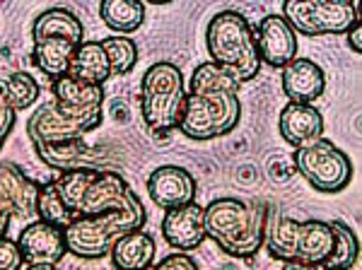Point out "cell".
I'll return each mask as SVG.
<instances>
[{
	"label": "cell",
	"mask_w": 362,
	"mask_h": 270,
	"mask_svg": "<svg viewBox=\"0 0 362 270\" xmlns=\"http://www.w3.org/2000/svg\"><path fill=\"white\" fill-rule=\"evenodd\" d=\"M138 203L140 198L119 172L80 169V172H63L39 186L37 217L66 230L78 217L133 208Z\"/></svg>",
	"instance_id": "obj_1"
},
{
	"label": "cell",
	"mask_w": 362,
	"mask_h": 270,
	"mask_svg": "<svg viewBox=\"0 0 362 270\" xmlns=\"http://www.w3.org/2000/svg\"><path fill=\"white\" fill-rule=\"evenodd\" d=\"M239 80L213 61L194 68L186 90L184 114L179 121L181 135L189 140H215L232 133L242 119Z\"/></svg>",
	"instance_id": "obj_2"
},
{
	"label": "cell",
	"mask_w": 362,
	"mask_h": 270,
	"mask_svg": "<svg viewBox=\"0 0 362 270\" xmlns=\"http://www.w3.org/2000/svg\"><path fill=\"white\" fill-rule=\"evenodd\" d=\"M266 203H249L242 198H215L203 208L206 237L213 239L227 256L251 258L264 249V232L268 222Z\"/></svg>",
	"instance_id": "obj_3"
},
{
	"label": "cell",
	"mask_w": 362,
	"mask_h": 270,
	"mask_svg": "<svg viewBox=\"0 0 362 270\" xmlns=\"http://www.w3.org/2000/svg\"><path fill=\"white\" fill-rule=\"evenodd\" d=\"M264 249L276 261L324 268L334 251V227L324 220H293L268 213Z\"/></svg>",
	"instance_id": "obj_4"
},
{
	"label": "cell",
	"mask_w": 362,
	"mask_h": 270,
	"mask_svg": "<svg viewBox=\"0 0 362 270\" xmlns=\"http://www.w3.org/2000/svg\"><path fill=\"white\" fill-rule=\"evenodd\" d=\"M206 49L210 61L230 70L239 85H247L259 75L261 58L256 32L247 17L237 10H223L213 15L206 27Z\"/></svg>",
	"instance_id": "obj_5"
},
{
	"label": "cell",
	"mask_w": 362,
	"mask_h": 270,
	"mask_svg": "<svg viewBox=\"0 0 362 270\" xmlns=\"http://www.w3.org/2000/svg\"><path fill=\"white\" fill-rule=\"evenodd\" d=\"M145 205L138 203L133 208L124 210H109L102 215L78 217L63 230L66 237L68 254L75 258H85V261H97L112 254L114 244L128 232H136L145 227Z\"/></svg>",
	"instance_id": "obj_6"
},
{
	"label": "cell",
	"mask_w": 362,
	"mask_h": 270,
	"mask_svg": "<svg viewBox=\"0 0 362 270\" xmlns=\"http://www.w3.org/2000/svg\"><path fill=\"white\" fill-rule=\"evenodd\" d=\"M186 104L184 73L169 61H160L145 70L140 80V116L153 133L179 128Z\"/></svg>",
	"instance_id": "obj_7"
},
{
	"label": "cell",
	"mask_w": 362,
	"mask_h": 270,
	"mask_svg": "<svg viewBox=\"0 0 362 270\" xmlns=\"http://www.w3.org/2000/svg\"><path fill=\"white\" fill-rule=\"evenodd\" d=\"M293 162L302 179L319 193H341L353 181L350 157L326 138L297 148Z\"/></svg>",
	"instance_id": "obj_8"
},
{
	"label": "cell",
	"mask_w": 362,
	"mask_h": 270,
	"mask_svg": "<svg viewBox=\"0 0 362 270\" xmlns=\"http://www.w3.org/2000/svg\"><path fill=\"white\" fill-rule=\"evenodd\" d=\"M283 17L305 37H324V34H346L360 22L358 5L348 0H285Z\"/></svg>",
	"instance_id": "obj_9"
},
{
	"label": "cell",
	"mask_w": 362,
	"mask_h": 270,
	"mask_svg": "<svg viewBox=\"0 0 362 270\" xmlns=\"http://www.w3.org/2000/svg\"><path fill=\"white\" fill-rule=\"evenodd\" d=\"M51 95L58 109L70 116L75 123L85 128L87 133L99 128L102 123V107H104V87L90 85V82L75 80L66 75L51 82Z\"/></svg>",
	"instance_id": "obj_10"
},
{
	"label": "cell",
	"mask_w": 362,
	"mask_h": 270,
	"mask_svg": "<svg viewBox=\"0 0 362 270\" xmlns=\"http://www.w3.org/2000/svg\"><path fill=\"white\" fill-rule=\"evenodd\" d=\"M39 184L13 162H0V239L8 237L13 217H37Z\"/></svg>",
	"instance_id": "obj_11"
},
{
	"label": "cell",
	"mask_w": 362,
	"mask_h": 270,
	"mask_svg": "<svg viewBox=\"0 0 362 270\" xmlns=\"http://www.w3.org/2000/svg\"><path fill=\"white\" fill-rule=\"evenodd\" d=\"M196 191L198 184L194 174L177 164H162L150 172L148 176V196L157 208L174 210L181 205L196 203Z\"/></svg>",
	"instance_id": "obj_12"
},
{
	"label": "cell",
	"mask_w": 362,
	"mask_h": 270,
	"mask_svg": "<svg viewBox=\"0 0 362 270\" xmlns=\"http://www.w3.org/2000/svg\"><path fill=\"white\" fill-rule=\"evenodd\" d=\"M27 135L34 148H44V145H61L70 143V140H80L85 138L87 131L70 116L63 114L58 104L51 99V102H42L32 111V116L27 119Z\"/></svg>",
	"instance_id": "obj_13"
},
{
	"label": "cell",
	"mask_w": 362,
	"mask_h": 270,
	"mask_svg": "<svg viewBox=\"0 0 362 270\" xmlns=\"http://www.w3.org/2000/svg\"><path fill=\"white\" fill-rule=\"evenodd\" d=\"M256 32V46H259L261 66H271L283 70L288 63L297 58V34L295 29L288 25L283 15H266L259 22Z\"/></svg>",
	"instance_id": "obj_14"
},
{
	"label": "cell",
	"mask_w": 362,
	"mask_h": 270,
	"mask_svg": "<svg viewBox=\"0 0 362 270\" xmlns=\"http://www.w3.org/2000/svg\"><path fill=\"white\" fill-rule=\"evenodd\" d=\"M17 246H20L22 258H25V266H37V263L58 266L63 256L68 254L63 230L44 220L29 222L17 237Z\"/></svg>",
	"instance_id": "obj_15"
},
{
	"label": "cell",
	"mask_w": 362,
	"mask_h": 270,
	"mask_svg": "<svg viewBox=\"0 0 362 270\" xmlns=\"http://www.w3.org/2000/svg\"><path fill=\"white\" fill-rule=\"evenodd\" d=\"M37 157L46 167L56 169L58 174L63 172H80V169H109L112 157L104 155L99 148L87 145L85 138L70 140V143L61 145H44V148H34Z\"/></svg>",
	"instance_id": "obj_16"
},
{
	"label": "cell",
	"mask_w": 362,
	"mask_h": 270,
	"mask_svg": "<svg viewBox=\"0 0 362 270\" xmlns=\"http://www.w3.org/2000/svg\"><path fill=\"white\" fill-rule=\"evenodd\" d=\"M162 237L179 254H189L206 242V222H203V208L198 203L181 205V208L167 210L162 220Z\"/></svg>",
	"instance_id": "obj_17"
},
{
	"label": "cell",
	"mask_w": 362,
	"mask_h": 270,
	"mask_svg": "<svg viewBox=\"0 0 362 270\" xmlns=\"http://www.w3.org/2000/svg\"><path fill=\"white\" fill-rule=\"evenodd\" d=\"M280 85L290 104H314L326 90V73L309 58H295L280 73Z\"/></svg>",
	"instance_id": "obj_18"
},
{
	"label": "cell",
	"mask_w": 362,
	"mask_h": 270,
	"mask_svg": "<svg viewBox=\"0 0 362 270\" xmlns=\"http://www.w3.org/2000/svg\"><path fill=\"white\" fill-rule=\"evenodd\" d=\"M278 131L293 148H305L324 138V116L314 104H290L280 111Z\"/></svg>",
	"instance_id": "obj_19"
},
{
	"label": "cell",
	"mask_w": 362,
	"mask_h": 270,
	"mask_svg": "<svg viewBox=\"0 0 362 270\" xmlns=\"http://www.w3.org/2000/svg\"><path fill=\"white\" fill-rule=\"evenodd\" d=\"M155 254L157 244L153 234L136 230L128 232L126 237H121L114 244L109 258H112L116 270H150L155 263Z\"/></svg>",
	"instance_id": "obj_20"
},
{
	"label": "cell",
	"mask_w": 362,
	"mask_h": 270,
	"mask_svg": "<svg viewBox=\"0 0 362 270\" xmlns=\"http://www.w3.org/2000/svg\"><path fill=\"white\" fill-rule=\"evenodd\" d=\"M37 39H68L80 46L85 41L83 20L68 8H49L32 22V41Z\"/></svg>",
	"instance_id": "obj_21"
},
{
	"label": "cell",
	"mask_w": 362,
	"mask_h": 270,
	"mask_svg": "<svg viewBox=\"0 0 362 270\" xmlns=\"http://www.w3.org/2000/svg\"><path fill=\"white\" fill-rule=\"evenodd\" d=\"M32 44V63L39 68V73L51 78V82L66 78L78 44L68 39H37Z\"/></svg>",
	"instance_id": "obj_22"
},
{
	"label": "cell",
	"mask_w": 362,
	"mask_h": 270,
	"mask_svg": "<svg viewBox=\"0 0 362 270\" xmlns=\"http://www.w3.org/2000/svg\"><path fill=\"white\" fill-rule=\"evenodd\" d=\"M68 75L75 80L90 82V85H102L112 78V66L102 49V41H83L70 61Z\"/></svg>",
	"instance_id": "obj_23"
},
{
	"label": "cell",
	"mask_w": 362,
	"mask_h": 270,
	"mask_svg": "<svg viewBox=\"0 0 362 270\" xmlns=\"http://www.w3.org/2000/svg\"><path fill=\"white\" fill-rule=\"evenodd\" d=\"M99 15L114 34L128 37L143 25L145 5L138 0H104V3H99Z\"/></svg>",
	"instance_id": "obj_24"
},
{
	"label": "cell",
	"mask_w": 362,
	"mask_h": 270,
	"mask_svg": "<svg viewBox=\"0 0 362 270\" xmlns=\"http://www.w3.org/2000/svg\"><path fill=\"white\" fill-rule=\"evenodd\" d=\"M331 227H334V251H331L329 261L324 263V270H350L358 263V256H360L358 237H355V232L341 220H334Z\"/></svg>",
	"instance_id": "obj_25"
},
{
	"label": "cell",
	"mask_w": 362,
	"mask_h": 270,
	"mask_svg": "<svg viewBox=\"0 0 362 270\" xmlns=\"http://www.w3.org/2000/svg\"><path fill=\"white\" fill-rule=\"evenodd\" d=\"M0 95L20 114V111L32 109L39 102V82L29 73L15 70V73L8 75V80L0 82Z\"/></svg>",
	"instance_id": "obj_26"
},
{
	"label": "cell",
	"mask_w": 362,
	"mask_h": 270,
	"mask_svg": "<svg viewBox=\"0 0 362 270\" xmlns=\"http://www.w3.org/2000/svg\"><path fill=\"white\" fill-rule=\"evenodd\" d=\"M102 49L109 58V66H112V78H121V75H128L138 63V46L133 39L128 37H119V34H112V37L102 39Z\"/></svg>",
	"instance_id": "obj_27"
},
{
	"label": "cell",
	"mask_w": 362,
	"mask_h": 270,
	"mask_svg": "<svg viewBox=\"0 0 362 270\" xmlns=\"http://www.w3.org/2000/svg\"><path fill=\"white\" fill-rule=\"evenodd\" d=\"M25 268V258L17 242L3 237L0 239V270H22Z\"/></svg>",
	"instance_id": "obj_28"
},
{
	"label": "cell",
	"mask_w": 362,
	"mask_h": 270,
	"mask_svg": "<svg viewBox=\"0 0 362 270\" xmlns=\"http://www.w3.org/2000/svg\"><path fill=\"white\" fill-rule=\"evenodd\" d=\"M153 270H201L189 254H169Z\"/></svg>",
	"instance_id": "obj_29"
},
{
	"label": "cell",
	"mask_w": 362,
	"mask_h": 270,
	"mask_svg": "<svg viewBox=\"0 0 362 270\" xmlns=\"http://www.w3.org/2000/svg\"><path fill=\"white\" fill-rule=\"evenodd\" d=\"M15 121H17V111L10 107L8 102H5L3 95H0V150H3L5 140H8V135L13 133Z\"/></svg>",
	"instance_id": "obj_30"
},
{
	"label": "cell",
	"mask_w": 362,
	"mask_h": 270,
	"mask_svg": "<svg viewBox=\"0 0 362 270\" xmlns=\"http://www.w3.org/2000/svg\"><path fill=\"white\" fill-rule=\"evenodd\" d=\"M346 37H348V46H350V49H353L355 54H362V27H360V22L348 29Z\"/></svg>",
	"instance_id": "obj_31"
},
{
	"label": "cell",
	"mask_w": 362,
	"mask_h": 270,
	"mask_svg": "<svg viewBox=\"0 0 362 270\" xmlns=\"http://www.w3.org/2000/svg\"><path fill=\"white\" fill-rule=\"evenodd\" d=\"M283 270H321L317 266H305V263H285Z\"/></svg>",
	"instance_id": "obj_32"
},
{
	"label": "cell",
	"mask_w": 362,
	"mask_h": 270,
	"mask_svg": "<svg viewBox=\"0 0 362 270\" xmlns=\"http://www.w3.org/2000/svg\"><path fill=\"white\" fill-rule=\"evenodd\" d=\"M22 270H58V266H46V263H37V266H25Z\"/></svg>",
	"instance_id": "obj_33"
},
{
	"label": "cell",
	"mask_w": 362,
	"mask_h": 270,
	"mask_svg": "<svg viewBox=\"0 0 362 270\" xmlns=\"http://www.w3.org/2000/svg\"><path fill=\"white\" fill-rule=\"evenodd\" d=\"M321 270H324V268H321Z\"/></svg>",
	"instance_id": "obj_34"
}]
</instances>
